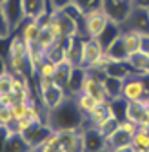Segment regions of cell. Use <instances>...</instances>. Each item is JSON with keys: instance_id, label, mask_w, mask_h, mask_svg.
Here are the masks:
<instances>
[{"instance_id": "obj_6", "label": "cell", "mask_w": 149, "mask_h": 152, "mask_svg": "<svg viewBox=\"0 0 149 152\" xmlns=\"http://www.w3.org/2000/svg\"><path fill=\"white\" fill-rule=\"evenodd\" d=\"M122 29H133L138 31L140 34H149V11L147 9H138L133 7L129 16L120 24Z\"/></svg>"}, {"instance_id": "obj_23", "label": "cell", "mask_w": 149, "mask_h": 152, "mask_svg": "<svg viewBox=\"0 0 149 152\" xmlns=\"http://www.w3.org/2000/svg\"><path fill=\"white\" fill-rule=\"evenodd\" d=\"M47 60H51L53 64H64L67 62V42L66 40H60L57 42L49 51H47Z\"/></svg>"}, {"instance_id": "obj_28", "label": "cell", "mask_w": 149, "mask_h": 152, "mask_svg": "<svg viewBox=\"0 0 149 152\" xmlns=\"http://www.w3.org/2000/svg\"><path fill=\"white\" fill-rule=\"evenodd\" d=\"M62 11H64V13H66V15L71 18V20H73L74 24L78 26V29H80V26H82V20H84V15H86V13H84V11H82V9L77 6V4H74V2H71L69 6H66Z\"/></svg>"}, {"instance_id": "obj_31", "label": "cell", "mask_w": 149, "mask_h": 152, "mask_svg": "<svg viewBox=\"0 0 149 152\" xmlns=\"http://www.w3.org/2000/svg\"><path fill=\"white\" fill-rule=\"evenodd\" d=\"M13 72L7 69L6 72L0 74V94H4V92H11V87H13Z\"/></svg>"}, {"instance_id": "obj_35", "label": "cell", "mask_w": 149, "mask_h": 152, "mask_svg": "<svg viewBox=\"0 0 149 152\" xmlns=\"http://www.w3.org/2000/svg\"><path fill=\"white\" fill-rule=\"evenodd\" d=\"M16 96L13 92H4V94H0V105H7V107H13L16 103Z\"/></svg>"}, {"instance_id": "obj_33", "label": "cell", "mask_w": 149, "mask_h": 152, "mask_svg": "<svg viewBox=\"0 0 149 152\" xmlns=\"http://www.w3.org/2000/svg\"><path fill=\"white\" fill-rule=\"evenodd\" d=\"M122 130H125L127 134H135V132L138 130V125L135 123V121H131V120H127V118H124V120H120V125H118Z\"/></svg>"}, {"instance_id": "obj_11", "label": "cell", "mask_w": 149, "mask_h": 152, "mask_svg": "<svg viewBox=\"0 0 149 152\" xmlns=\"http://www.w3.org/2000/svg\"><path fill=\"white\" fill-rule=\"evenodd\" d=\"M66 42H67V62L73 67H80L82 65V42H84V38L77 34V36L66 38Z\"/></svg>"}, {"instance_id": "obj_21", "label": "cell", "mask_w": 149, "mask_h": 152, "mask_svg": "<svg viewBox=\"0 0 149 152\" xmlns=\"http://www.w3.org/2000/svg\"><path fill=\"white\" fill-rule=\"evenodd\" d=\"M102 83H104V89H105V94H107L109 100L122 98V85H124V80L105 74L104 80H102Z\"/></svg>"}, {"instance_id": "obj_1", "label": "cell", "mask_w": 149, "mask_h": 152, "mask_svg": "<svg viewBox=\"0 0 149 152\" xmlns=\"http://www.w3.org/2000/svg\"><path fill=\"white\" fill-rule=\"evenodd\" d=\"M46 123L53 130H82L84 114L77 107L74 96H67L57 109L47 112Z\"/></svg>"}, {"instance_id": "obj_15", "label": "cell", "mask_w": 149, "mask_h": 152, "mask_svg": "<svg viewBox=\"0 0 149 152\" xmlns=\"http://www.w3.org/2000/svg\"><path fill=\"white\" fill-rule=\"evenodd\" d=\"M22 6H24V15L26 18H36L38 15L49 11V0H22Z\"/></svg>"}, {"instance_id": "obj_40", "label": "cell", "mask_w": 149, "mask_h": 152, "mask_svg": "<svg viewBox=\"0 0 149 152\" xmlns=\"http://www.w3.org/2000/svg\"><path fill=\"white\" fill-rule=\"evenodd\" d=\"M111 152H135V148L129 145V147H120V148H115V150H111Z\"/></svg>"}, {"instance_id": "obj_36", "label": "cell", "mask_w": 149, "mask_h": 152, "mask_svg": "<svg viewBox=\"0 0 149 152\" xmlns=\"http://www.w3.org/2000/svg\"><path fill=\"white\" fill-rule=\"evenodd\" d=\"M13 129H9V127H2L0 125V152H4V147H6V140H7V136H9V132H11Z\"/></svg>"}, {"instance_id": "obj_3", "label": "cell", "mask_w": 149, "mask_h": 152, "mask_svg": "<svg viewBox=\"0 0 149 152\" xmlns=\"http://www.w3.org/2000/svg\"><path fill=\"white\" fill-rule=\"evenodd\" d=\"M107 24H109V16L105 15V11L102 7L91 9L84 15V20H82L80 29H78V34L82 38H98Z\"/></svg>"}, {"instance_id": "obj_10", "label": "cell", "mask_w": 149, "mask_h": 152, "mask_svg": "<svg viewBox=\"0 0 149 152\" xmlns=\"http://www.w3.org/2000/svg\"><path fill=\"white\" fill-rule=\"evenodd\" d=\"M104 54H105V58H107L109 62H113V64H124V62H127L129 53H127V47H125V44H124L122 33H120L118 38H115V40H113V44H111V45L104 51Z\"/></svg>"}, {"instance_id": "obj_37", "label": "cell", "mask_w": 149, "mask_h": 152, "mask_svg": "<svg viewBox=\"0 0 149 152\" xmlns=\"http://www.w3.org/2000/svg\"><path fill=\"white\" fill-rule=\"evenodd\" d=\"M131 4L138 9H149V0H131Z\"/></svg>"}, {"instance_id": "obj_7", "label": "cell", "mask_w": 149, "mask_h": 152, "mask_svg": "<svg viewBox=\"0 0 149 152\" xmlns=\"http://www.w3.org/2000/svg\"><path fill=\"white\" fill-rule=\"evenodd\" d=\"M104 56V47L97 38H84L82 42V65L84 69H89L95 62H98Z\"/></svg>"}, {"instance_id": "obj_19", "label": "cell", "mask_w": 149, "mask_h": 152, "mask_svg": "<svg viewBox=\"0 0 149 152\" xmlns=\"http://www.w3.org/2000/svg\"><path fill=\"white\" fill-rule=\"evenodd\" d=\"M84 78H86V69L84 67H73L69 82H67V94L69 96H77V94L80 92Z\"/></svg>"}, {"instance_id": "obj_14", "label": "cell", "mask_w": 149, "mask_h": 152, "mask_svg": "<svg viewBox=\"0 0 149 152\" xmlns=\"http://www.w3.org/2000/svg\"><path fill=\"white\" fill-rule=\"evenodd\" d=\"M82 134H84L86 152H95V150L105 147V140L97 129H82Z\"/></svg>"}, {"instance_id": "obj_38", "label": "cell", "mask_w": 149, "mask_h": 152, "mask_svg": "<svg viewBox=\"0 0 149 152\" xmlns=\"http://www.w3.org/2000/svg\"><path fill=\"white\" fill-rule=\"evenodd\" d=\"M147 58H149V34H144V40H142V49H140Z\"/></svg>"}, {"instance_id": "obj_43", "label": "cell", "mask_w": 149, "mask_h": 152, "mask_svg": "<svg viewBox=\"0 0 149 152\" xmlns=\"http://www.w3.org/2000/svg\"><path fill=\"white\" fill-rule=\"evenodd\" d=\"M0 2H2V0H0Z\"/></svg>"}, {"instance_id": "obj_26", "label": "cell", "mask_w": 149, "mask_h": 152, "mask_svg": "<svg viewBox=\"0 0 149 152\" xmlns=\"http://www.w3.org/2000/svg\"><path fill=\"white\" fill-rule=\"evenodd\" d=\"M71 71H73V65H71L69 62H64V64H58L57 76H55V82H57L58 85H62L66 91H67V82H69Z\"/></svg>"}, {"instance_id": "obj_32", "label": "cell", "mask_w": 149, "mask_h": 152, "mask_svg": "<svg viewBox=\"0 0 149 152\" xmlns=\"http://www.w3.org/2000/svg\"><path fill=\"white\" fill-rule=\"evenodd\" d=\"M84 13L91 11V9H97V7H102V0H73Z\"/></svg>"}, {"instance_id": "obj_22", "label": "cell", "mask_w": 149, "mask_h": 152, "mask_svg": "<svg viewBox=\"0 0 149 152\" xmlns=\"http://www.w3.org/2000/svg\"><path fill=\"white\" fill-rule=\"evenodd\" d=\"M131 147L135 152H149V129L147 127H138V130L133 134Z\"/></svg>"}, {"instance_id": "obj_39", "label": "cell", "mask_w": 149, "mask_h": 152, "mask_svg": "<svg viewBox=\"0 0 149 152\" xmlns=\"http://www.w3.org/2000/svg\"><path fill=\"white\" fill-rule=\"evenodd\" d=\"M7 71V58L4 54H0V74Z\"/></svg>"}, {"instance_id": "obj_34", "label": "cell", "mask_w": 149, "mask_h": 152, "mask_svg": "<svg viewBox=\"0 0 149 152\" xmlns=\"http://www.w3.org/2000/svg\"><path fill=\"white\" fill-rule=\"evenodd\" d=\"M73 2V0H49V9H51V13H55V11H62L66 6H69Z\"/></svg>"}, {"instance_id": "obj_5", "label": "cell", "mask_w": 149, "mask_h": 152, "mask_svg": "<svg viewBox=\"0 0 149 152\" xmlns=\"http://www.w3.org/2000/svg\"><path fill=\"white\" fill-rule=\"evenodd\" d=\"M102 9L109 16V20L122 24L131 13L133 4H131V0H102Z\"/></svg>"}, {"instance_id": "obj_42", "label": "cell", "mask_w": 149, "mask_h": 152, "mask_svg": "<svg viewBox=\"0 0 149 152\" xmlns=\"http://www.w3.org/2000/svg\"><path fill=\"white\" fill-rule=\"evenodd\" d=\"M145 103H147V107H149V100H145Z\"/></svg>"}, {"instance_id": "obj_18", "label": "cell", "mask_w": 149, "mask_h": 152, "mask_svg": "<svg viewBox=\"0 0 149 152\" xmlns=\"http://www.w3.org/2000/svg\"><path fill=\"white\" fill-rule=\"evenodd\" d=\"M120 33H122V27H120V24H117V22H113V20H109V24L105 26V29L102 31V34L97 38V40L100 42V45L104 47V51L113 44V40L115 38H118L120 36Z\"/></svg>"}, {"instance_id": "obj_2", "label": "cell", "mask_w": 149, "mask_h": 152, "mask_svg": "<svg viewBox=\"0 0 149 152\" xmlns=\"http://www.w3.org/2000/svg\"><path fill=\"white\" fill-rule=\"evenodd\" d=\"M38 96L42 100V107L44 110H53L57 109L69 94L67 91L58 85L55 80H46V78H38Z\"/></svg>"}, {"instance_id": "obj_25", "label": "cell", "mask_w": 149, "mask_h": 152, "mask_svg": "<svg viewBox=\"0 0 149 152\" xmlns=\"http://www.w3.org/2000/svg\"><path fill=\"white\" fill-rule=\"evenodd\" d=\"M105 74L115 76V78H120V80H125L129 74H133V71L125 62L124 64H109L107 69H105Z\"/></svg>"}, {"instance_id": "obj_41", "label": "cell", "mask_w": 149, "mask_h": 152, "mask_svg": "<svg viewBox=\"0 0 149 152\" xmlns=\"http://www.w3.org/2000/svg\"><path fill=\"white\" fill-rule=\"evenodd\" d=\"M95 152H111L107 147H102V148H98V150H95Z\"/></svg>"}, {"instance_id": "obj_4", "label": "cell", "mask_w": 149, "mask_h": 152, "mask_svg": "<svg viewBox=\"0 0 149 152\" xmlns=\"http://www.w3.org/2000/svg\"><path fill=\"white\" fill-rule=\"evenodd\" d=\"M0 15H2V20L7 26L9 33H15L26 20L22 0H2L0 2Z\"/></svg>"}, {"instance_id": "obj_17", "label": "cell", "mask_w": 149, "mask_h": 152, "mask_svg": "<svg viewBox=\"0 0 149 152\" xmlns=\"http://www.w3.org/2000/svg\"><path fill=\"white\" fill-rule=\"evenodd\" d=\"M122 38H124V44L127 47L129 54H135L142 49V40H144V34H140L138 31L133 29H122Z\"/></svg>"}, {"instance_id": "obj_16", "label": "cell", "mask_w": 149, "mask_h": 152, "mask_svg": "<svg viewBox=\"0 0 149 152\" xmlns=\"http://www.w3.org/2000/svg\"><path fill=\"white\" fill-rule=\"evenodd\" d=\"M131 141H133V136L127 134L125 130H122L118 127L113 134L105 138V147L109 150H115V148H120V147H129V145H131Z\"/></svg>"}, {"instance_id": "obj_12", "label": "cell", "mask_w": 149, "mask_h": 152, "mask_svg": "<svg viewBox=\"0 0 149 152\" xmlns=\"http://www.w3.org/2000/svg\"><path fill=\"white\" fill-rule=\"evenodd\" d=\"M4 152H33L31 145L26 141V138L16 130H11L9 136L6 140V147Z\"/></svg>"}, {"instance_id": "obj_8", "label": "cell", "mask_w": 149, "mask_h": 152, "mask_svg": "<svg viewBox=\"0 0 149 152\" xmlns=\"http://www.w3.org/2000/svg\"><path fill=\"white\" fill-rule=\"evenodd\" d=\"M125 118L135 121L138 127L149 129V107L145 102H127Z\"/></svg>"}, {"instance_id": "obj_13", "label": "cell", "mask_w": 149, "mask_h": 152, "mask_svg": "<svg viewBox=\"0 0 149 152\" xmlns=\"http://www.w3.org/2000/svg\"><path fill=\"white\" fill-rule=\"evenodd\" d=\"M18 34H20L24 38V42L27 45L35 44L36 40H38V34H40V26L36 20H33V18H26L24 24L20 26V29H18Z\"/></svg>"}, {"instance_id": "obj_29", "label": "cell", "mask_w": 149, "mask_h": 152, "mask_svg": "<svg viewBox=\"0 0 149 152\" xmlns=\"http://www.w3.org/2000/svg\"><path fill=\"white\" fill-rule=\"evenodd\" d=\"M118 125H120V121H118L115 116H111V118H107V120H105L98 129H97V130L100 132V134L104 136V140H105L107 136H111V134H113V132L118 129Z\"/></svg>"}, {"instance_id": "obj_27", "label": "cell", "mask_w": 149, "mask_h": 152, "mask_svg": "<svg viewBox=\"0 0 149 152\" xmlns=\"http://www.w3.org/2000/svg\"><path fill=\"white\" fill-rule=\"evenodd\" d=\"M57 69H58L57 64H53L51 60H46L38 67V71H36V76H38V78H46V80H55V76H57Z\"/></svg>"}, {"instance_id": "obj_30", "label": "cell", "mask_w": 149, "mask_h": 152, "mask_svg": "<svg viewBox=\"0 0 149 152\" xmlns=\"http://www.w3.org/2000/svg\"><path fill=\"white\" fill-rule=\"evenodd\" d=\"M0 125L2 127H15V116H13V110L7 105H0Z\"/></svg>"}, {"instance_id": "obj_20", "label": "cell", "mask_w": 149, "mask_h": 152, "mask_svg": "<svg viewBox=\"0 0 149 152\" xmlns=\"http://www.w3.org/2000/svg\"><path fill=\"white\" fill-rule=\"evenodd\" d=\"M129 67H131L133 72H138V74H149V58L142 53H135V54H129V58L125 62Z\"/></svg>"}, {"instance_id": "obj_44", "label": "cell", "mask_w": 149, "mask_h": 152, "mask_svg": "<svg viewBox=\"0 0 149 152\" xmlns=\"http://www.w3.org/2000/svg\"><path fill=\"white\" fill-rule=\"evenodd\" d=\"M147 11H149V9H147Z\"/></svg>"}, {"instance_id": "obj_9", "label": "cell", "mask_w": 149, "mask_h": 152, "mask_svg": "<svg viewBox=\"0 0 149 152\" xmlns=\"http://www.w3.org/2000/svg\"><path fill=\"white\" fill-rule=\"evenodd\" d=\"M53 132V129L46 123V121H40V123H36V125H33L31 129H27L26 132H22V136L26 138V141L31 145V148L35 150L36 147H40L46 140H47V136Z\"/></svg>"}, {"instance_id": "obj_24", "label": "cell", "mask_w": 149, "mask_h": 152, "mask_svg": "<svg viewBox=\"0 0 149 152\" xmlns=\"http://www.w3.org/2000/svg\"><path fill=\"white\" fill-rule=\"evenodd\" d=\"M74 102H77V107L80 109V112L86 114L87 112H91L95 107H98L100 103H98V100H95L93 96H89V94H86V92H78L77 96H74Z\"/></svg>"}]
</instances>
